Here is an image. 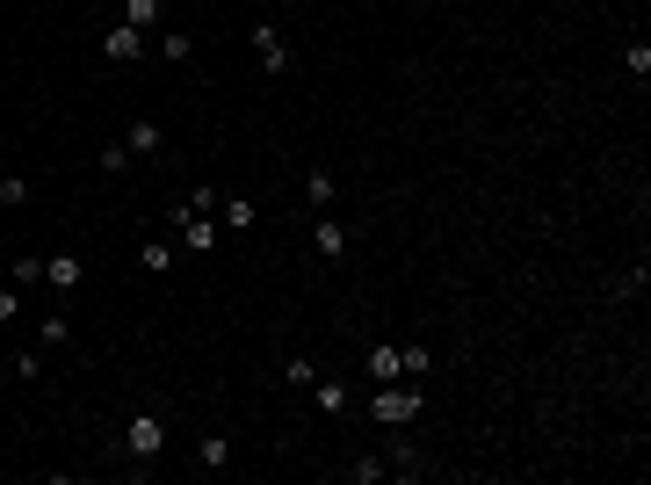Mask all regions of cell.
I'll list each match as a JSON object with an SVG mask.
<instances>
[{"label": "cell", "instance_id": "10", "mask_svg": "<svg viewBox=\"0 0 651 485\" xmlns=\"http://www.w3.org/2000/svg\"><path fill=\"white\" fill-rule=\"evenodd\" d=\"M362 362H369V377H377V384H398V377H406V355H398V348H369Z\"/></svg>", "mask_w": 651, "mask_h": 485}, {"label": "cell", "instance_id": "14", "mask_svg": "<svg viewBox=\"0 0 651 485\" xmlns=\"http://www.w3.org/2000/svg\"><path fill=\"white\" fill-rule=\"evenodd\" d=\"M312 406H319V413H348V384H333V377H312Z\"/></svg>", "mask_w": 651, "mask_h": 485}, {"label": "cell", "instance_id": "17", "mask_svg": "<svg viewBox=\"0 0 651 485\" xmlns=\"http://www.w3.org/2000/svg\"><path fill=\"white\" fill-rule=\"evenodd\" d=\"M37 348H73V326H66V312H51V319L37 326Z\"/></svg>", "mask_w": 651, "mask_h": 485}, {"label": "cell", "instance_id": "3", "mask_svg": "<svg viewBox=\"0 0 651 485\" xmlns=\"http://www.w3.org/2000/svg\"><path fill=\"white\" fill-rule=\"evenodd\" d=\"M384 464H391V478H398V485H413V478L427 471V457H420V442H413L406 428H391V442H384Z\"/></svg>", "mask_w": 651, "mask_h": 485}, {"label": "cell", "instance_id": "5", "mask_svg": "<svg viewBox=\"0 0 651 485\" xmlns=\"http://www.w3.org/2000/svg\"><path fill=\"white\" fill-rule=\"evenodd\" d=\"M145 44H152V37H145V29H131L123 15L102 29V58H116V66H123V58H145Z\"/></svg>", "mask_w": 651, "mask_h": 485}, {"label": "cell", "instance_id": "20", "mask_svg": "<svg viewBox=\"0 0 651 485\" xmlns=\"http://www.w3.org/2000/svg\"><path fill=\"white\" fill-rule=\"evenodd\" d=\"M623 73H630V80H651V44H644V37L623 51Z\"/></svg>", "mask_w": 651, "mask_h": 485}, {"label": "cell", "instance_id": "15", "mask_svg": "<svg viewBox=\"0 0 651 485\" xmlns=\"http://www.w3.org/2000/svg\"><path fill=\"white\" fill-rule=\"evenodd\" d=\"M254 218H261L254 196H232V203H225V232H254Z\"/></svg>", "mask_w": 651, "mask_h": 485}, {"label": "cell", "instance_id": "1", "mask_svg": "<svg viewBox=\"0 0 651 485\" xmlns=\"http://www.w3.org/2000/svg\"><path fill=\"white\" fill-rule=\"evenodd\" d=\"M160 449H167V413L160 406H138L131 420H123V457H160Z\"/></svg>", "mask_w": 651, "mask_h": 485}, {"label": "cell", "instance_id": "8", "mask_svg": "<svg viewBox=\"0 0 651 485\" xmlns=\"http://www.w3.org/2000/svg\"><path fill=\"white\" fill-rule=\"evenodd\" d=\"M44 283H51L58 297L80 290V283H87V261H80V254H51V261H44Z\"/></svg>", "mask_w": 651, "mask_h": 485}, {"label": "cell", "instance_id": "9", "mask_svg": "<svg viewBox=\"0 0 651 485\" xmlns=\"http://www.w3.org/2000/svg\"><path fill=\"white\" fill-rule=\"evenodd\" d=\"M123 153H131V160H152V153H160V124H152V116H131V131H123Z\"/></svg>", "mask_w": 651, "mask_h": 485}, {"label": "cell", "instance_id": "18", "mask_svg": "<svg viewBox=\"0 0 651 485\" xmlns=\"http://www.w3.org/2000/svg\"><path fill=\"white\" fill-rule=\"evenodd\" d=\"M348 478H355V485H384V478H391V464H384V457H355V464H348Z\"/></svg>", "mask_w": 651, "mask_h": 485}, {"label": "cell", "instance_id": "2", "mask_svg": "<svg viewBox=\"0 0 651 485\" xmlns=\"http://www.w3.org/2000/svg\"><path fill=\"white\" fill-rule=\"evenodd\" d=\"M369 413H377L384 428H413V420L427 413V399H420V391H413L406 377H398V384H377V399H369Z\"/></svg>", "mask_w": 651, "mask_h": 485}, {"label": "cell", "instance_id": "6", "mask_svg": "<svg viewBox=\"0 0 651 485\" xmlns=\"http://www.w3.org/2000/svg\"><path fill=\"white\" fill-rule=\"evenodd\" d=\"M254 58H261V73H290V44L275 22H254Z\"/></svg>", "mask_w": 651, "mask_h": 485}, {"label": "cell", "instance_id": "24", "mask_svg": "<svg viewBox=\"0 0 651 485\" xmlns=\"http://www.w3.org/2000/svg\"><path fill=\"white\" fill-rule=\"evenodd\" d=\"M312 377H319L312 362H304V355H290V391H312Z\"/></svg>", "mask_w": 651, "mask_h": 485}, {"label": "cell", "instance_id": "22", "mask_svg": "<svg viewBox=\"0 0 651 485\" xmlns=\"http://www.w3.org/2000/svg\"><path fill=\"white\" fill-rule=\"evenodd\" d=\"M102 174H131V153H123V138L102 145Z\"/></svg>", "mask_w": 651, "mask_h": 485}, {"label": "cell", "instance_id": "16", "mask_svg": "<svg viewBox=\"0 0 651 485\" xmlns=\"http://www.w3.org/2000/svg\"><path fill=\"white\" fill-rule=\"evenodd\" d=\"M333 189H340V181H333L326 167H312V174H304V203H312V210H326V203H333Z\"/></svg>", "mask_w": 651, "mask_h": 485}, {"label": "cell", "instance_id": "23", "mask_svg": "<svg viewBox=\"0 0 651 485\" xmlns=\"http://www.w3.org/2000/svg\"><path fill=\"white\" fill-rule=\"evenodd\" d=\"M398 355H406V377H427L434 370V348H398Z\"/></svg>", "mask_w": 651, "mask_h": 485}, {"label": "cell", "instance_id": "4", "mask_svg": "<svg viewBox=\"0 0 651 485\" xmlns=\"http://www.w3.org/2000/svg\"><path fill=\"white\" fill-rule=\"evenodd\" d=\"M217 239H225V225H217L210 210H196V218H181V225H174V247H181V254H210Z\"/></svg>", "mask_w": 651, "mask_h": 485}, {"label": "cell", "instance_id": "13", "mask_svg": "<svg viewBox=\"0 0 651 485\" xmlns=\"http://www.w3.org/2000/svg\"><path fill=\"white\" fill-rule=\"evenodd\" d=\"M138 268H145V276H167V268H174V239H145V247H138Z\"/></svg>", "mask_w": 651, "mask_h": 485}, {"label": "cell", "instance_id": "11", "mask_svg": "<svg viewBox=\"0 0 651 485\" xmlns=\"http://www.w3.org/2000/svg\"><path fill=\"white\" fill-rule=\"evenodd\" d=\"M196 464H203V471H225V464H232V435H217V428H210V435L196 442Z\"/></svg>", "mask_w": 651, "mask_h": 485}, {"label": "cell", "instance_id": "21", "mask_svg": "<svg viewBox=\"0 0 651 485\" xmlns=\"http://www.w3.org/2000/svg\"><path fill=\"white\" fill-rule=\"evenodd\" d=\"M0 203L22 210V203H29V181H22V174H0Z\"/></svg>", "mask_w": 651, "mask_h": 485}, {"label": "cell", "instance_id": "7", "mask_svg": "<svg viewBox=\"0 0 651 485\" xmlns=\"http://www.w3.org/2000/svg\"><path fill=\"white\" fill-rule=\"evenodd\" d=\"M312 247H319V261H348V225L319 210V218H312Z\"/></svg>", "mask_w": 651, "mask_h": 485}, {"label": "cell", "instance_id": "25", "mask_svg": "<svg viewBox=\"0 0 651 485\" xmlns=\"http://www.w3.org/2000/svg\"><path fill=\"white\" fill-rule=\"evenodd\" d=\"M15 312H22V297H15V290H0V326H8Z\"/></svg>", "mask_w": 651, "mask_h": 485}, {"label": "cell", "instance_id": "19", "mask_svg": "<svg viewBox=\"0 0 651 485\" xmlns=\"http://www.w3.org/2000/svg\"><path fill=\"white\" fill-rule=\"evenodd\" d=\"M160 58H196V37L189 29H160Z\"/></svg>", "mask_w": 651, "mask_h": 485}, {"label": "cell", "instance_id": "12", "mask_svg": "<svg viewBox=\"0 0 651 485\" xmlns=\"http://www.w3.org/2000/svg\"><path fill=\"white\" fill-rule=\"evenodd\" d=\"M160 15H167V0H123V22H131V29H145V37L160 29Z\"/></svg>", "mask_w": 651, "mask_h": 485}]
</instances>
